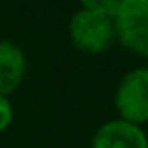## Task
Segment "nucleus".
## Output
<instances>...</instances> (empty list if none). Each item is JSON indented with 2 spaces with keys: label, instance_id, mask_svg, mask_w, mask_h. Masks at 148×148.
I'll return each mask as SVG.
<instances>
[{
  "label": "nucleus",
  "instance_id": "1",
  "mask_svg": "<svg viewBox=\"0 0 148 148\" xmlns=\"http://www.w3.org/2000/svg\"><path fill=\"white\" fill-rule=\"evenodd\" d=\"M118 0H85L71 14L67 35L71 45L85 55H103L114 43V12Z\"/></svg>",
  "mask_w": 148,
  "mask_h": 148
},
{
  "label": "nucleus",
  "instance_id": "2",
  "mask_svg": "<svg viewBox=\"0 0 148 148\" xmlns=\"http://www.w3.org/2000/svg\"><path fill=\"white\" fill-rule=\"evenodd\" d=\"M114 21L116 43L136 57L148 55V2L146 0H118Z\"/></svg>",
  "mask_w": 148,
  "mask_h": 148
},
{
  "label": "nucleus",
  "instance_id": "3",
  "mask_svg": "<svg viewBox=\"0 0 148 148\" xmlns=\"http://www.w3.org/2000/svg\"><path fill=\"white\" fill-rule=\"evenodd\" d=\"M118 118L136 126L148 122V69L134 67L122 75L114 91Z\"/></svg>",
  "mask_w": 148,
  "mask_h": 148
},
{
  "label": "nucleus",
  "instance_id": "4",
  "mask_svg": "<svg viewBox=\"0 0 148 148\" xmlns=\"http://www.w3.org/2000/svg\"><path fill=\"white\" fill-rule=\"evenodd\" d=\"M91 148H148V138L144 126L114 118L93 132Z\"/></svg>",
  "mask_w": 148,
  "mask_h": 148
},
{
  "label": "nucleus",
  "instance_id": "5",
  "mask_svg": "<svg viewBox=\"0 0 148 148\" xmlns=\"http://www.w3.org/2000/svg\"><path fill=\"white\" fill-rule=\"evenodd\" d=\"M27 75V55L14 41H0V95L14 93Z\"/></svg>",
  "mask_w": 148,
  "mask_h": 148
},
{
  "label": "nucleus",
  "instance_id": "6",
  "mask_svg": "<svg viewBox=\"0 0 148 148\" xmlns=\"http://www.w3.org/2000/svg\"><path fill=\"white\" fill-rule=\"evenodd\" d=\"M14 122V106L10 101V97L0 95V134L6 132Z\"/></svg>",
  "mask_w": 148,
  "mask_h": 148
}]
</instances>
